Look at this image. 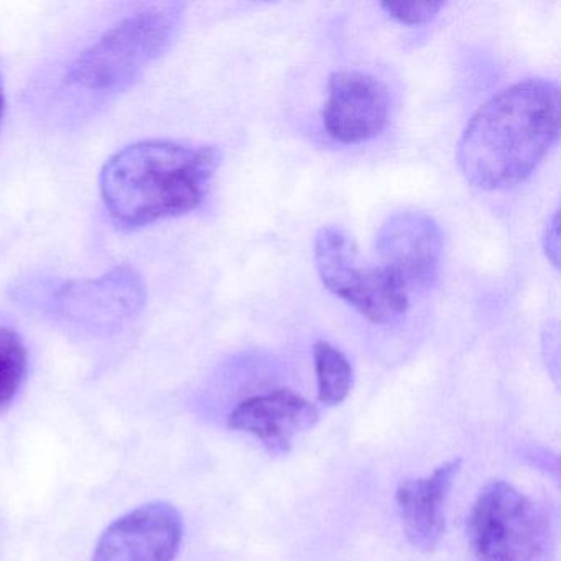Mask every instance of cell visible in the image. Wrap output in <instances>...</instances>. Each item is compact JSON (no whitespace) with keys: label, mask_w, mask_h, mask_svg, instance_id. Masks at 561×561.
I'll list each match as a JSON object with an SVG mask.
<instances>
[{"label":"cell","mask_w":561,"mask_h":561,"mask_svg":"<svg viewBox=\"0 0 561 561\" xmlns=\"http://www.w3.org/2000/svg\"><path fill=\"white\" fill-rule=\"evenodd\" d=\"M28 373V351L21 334L0 327V409L8 407L24 386Z\"/></svg>","instance_id":"4fadbf2b"},{"label":"cell","mask_w":561,"mask_h":561,"mask_svg":"<svg viewBox=\"0 0 561 561\" xmlns=\"http://www.w3.org/2000/svg\"><path fill=\"white\" fill-rule=\"evenodd\" d=\"M18 300L91 328H110L129 320L146 305V285L129 265L94 280H45L18 287Z\"/></svg>","instance_id":"5b68a950"},{"label":"cell","mask_w":561,"mask_h":561,"mask_svg":"<svg viewBox=\"0 0 561 561\" xmlns=\"http://www.w3.org/2000/svg\"><path fill=\"white\" fill-rule=\"evenodd\" d=\"M389 91L363 71H337L328 81L323 123L337 142L359 144L380 136L389 123Z\"/></svg>","instance_id":"9c48e42d"},{"label":"cell","mask_w":561,"mask_h":561,"mask_svg":"<svg viewBox=\"0 0 561 561\" xmlns=\"http://www.w3.org/2000/svg\"><path fill=\"white\" fill-rule=\"evenodd\" d=\"M221 165L213 146L142 140L104 163L100 192L111 218L127 229L146 228L198 208Z\"/></svg>","instance_id":"7a4b0ae2"},{"label":"cell","mask_w":561,"mask_h":561,"mask_svg":"<svg viewBox=\"0 0 561 561\" xmlns=\"http://www.w3.org/2000/svg\"><path fill=\"white\" fill-rule=\"evenodd\" d=\"M183 518L169 502L139 505L113 522L91 561H173L183 541Z\"/></svg>","instance_id":"ba28073f"},{"label":"cell","mask_w":561,"mask_h":561,"mask_svg":"<svg viewBox=\"0 0 561 561\" xmlns=\"http://www.w3.org/2000/svg\"><path fill=\"white\" fill-rule=\"evenodd\" d=\"M317 405L294 390L278 389L242 400L228 419L229 428L255 436L271 453H288L300 433L317 425Z\"/></svg>","instance_id":"30bf717a"},{"label":"cell","mask_w":561,"mask_h":561,"mask_svg":"<svg viewBox=\"0 0 561 561\" xmlns=\"http://www.w3.org/2000/svg\"><path fill=\"white\" fill-rule=\"evenodd\" d=\"M313 259L324 287L376 324H389L405 314L410 297L380 265L369 264L356 242L337 226H324L314 236Z\"/></svg>","instance_id":"277c9868"},{"label":"cell","mask_w":561,"mask_h":561,"mask_svg":"<svg viewBox=\"0 0 561 561\" xmlns=\"http://www.w3.org/2000/svg\"><path fill=\"white\" fill-rule=\"evenodd\" d=\"M313 360L318 399L327 407L341 405L353 390L354 373L350 360L327 341L314 344Z\"/></svg>","instance_id":"7c38bea8"},{"label":"cell","mask_w":561,"mask_h":561,"mask_svg":"<svg viewBox=\"0 0 561 561\" xmlns=\"http://www.w3.org/2000/svg\"><path fill=\"white\" fill-rule=\"evenodd\" d=\"M560 134V90L541 78L518 81L485 101L462 130L456 162L469 185L514 188L543 162Z\"/></svg>","instance_id":"6da1fadb"},{"label":"cell","mask_w":561,"mask_h":561,"mask_svg":"<svg viewBox=\"0 0 561 561\" xmlns=\"http://www.w3.org/2000/svg\"><path fill=\"white\" fill-rule=\"evenodd\" d=\"M183 9L176 2H160L121 19L78 55L65 73V83L98 100L123 93L172 45Z\"/></svg>","instance_id":"3957f363"},{"label":"cell","mask_w":561,"mask_h":561,"mask_svg":"<svg viewBox=\"0 0 561 561\" xmlns=\"http://www.w3.org/2000/svg\"><path fill=\"white\" fill-rule=\"evenodd\" d=\"M461 459H451L425 478L405 479L397 489L396 501L407 540L422 551H433L445 535V504Z\"/></svg>","instance_id":"8fae6325"},{"label":"cell","mask_w":561,"mask_h":561,"mask_svg":"<svg viewBox=\"0 0 561 561\" xmlns=\"http://www.w3.org/2000/svg\"><path fill=\"white\" fill-rule=\"evenodd\" d=\"M468 531L478 561H538L543 551V527L534 502L499 479L479 492Z\"/></svg>","instance_id":"8992f818"},{"label":"cell","mask_w":561,"mask_h":561,"mask_svg":"<svg viewBox=\"0 0 561 561\" xmlns=\"http://www.w3.org/2000/svg\"><path fill=\"white\" fill-rule=\"evenodd\" d=\"M560 232H558V211H553V215L548 218L547 228H545L543 234V249L547 254L548 261L558 267V255H560Z\"/></svg>","instance_id":"9a60e30c"},{"label":"cell","mask_w":561,"mask_h":561,"mask_svg":"<svg viewBox=\"0 0 561 561\" xmlns=\"http://www.w3.org/2000/svg\"><path fill=\"white\" fill-rule=\"evenodd\" d=\"M4 110H5L4 84H2V80H0V121H2V116H4Z\"/></svg>","instance_id":"2e32d148"},{"label":"cell","mask_w":561,"mask_h":561,"mask_svg":"<svg viewBox=\"0 0 561 561\" xmlns=\"http://www.w3.org/2000/svg\"><path fill=\"white\" fill-rule=\"evenodd\" d=\"M380 8L400 24L420 25L435 19L445 4L443 2H383Z\"/></svg>","instance_id":"5bb4252c"},{"label":"cell","mask_w":561,"mask_h":561,"mask_svg":"<svg viewBox=\"0 0 561 561\" xmlns=\"http://www.w3.org/2000/svg\"><path fill=\"white\" fill-rule=\"evenodd\" d=\"M376 254L380 267L409 297L428 290L442 267V229L426 213H393L377 232Z\"/></svg>","instance_id":"52a82bcc"}]
</instances>
